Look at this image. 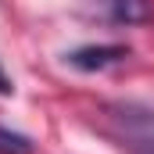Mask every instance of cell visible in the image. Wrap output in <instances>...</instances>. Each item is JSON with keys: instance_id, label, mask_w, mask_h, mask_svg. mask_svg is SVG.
I'll use <instances>...</instances> for the list:
<instances>
[{"instance_id": "2", "label": "cell", "mask_w": 154, "mask_h": 154, "mask_svg": "<svg viewBox=\"0 0 154 154\" xmlns=\"http://www.w3.org/2000/svg\"><path fill=\"white\" fill-rule=\"evenodd\" d=\"M125 57H129V47H122V43H100V47L93 43V47H79L72 54H65V61L79 72H104Z\"/></svg>"}, {"instance_id": "1", "label": "cell", "mask_w": 154, "mask_h": 154, "mask_svg": "<svg viewBox=\"0 0 154 154\" xmlns=\"http://www.w3.org/2000/svg\"><path fill=\"white\" fill-rule=\"evenodd\" d=\"M108 118L125 147L136 154H154V108L151 104H111Z\"/></svg>"}, {"instance_id": "5", "label": "cell", "mask_w": 154, "mask_h": 154, "mask_svg": "<svg viewBox=\"0 0 154 154\" xmlns=\"http://www.w3.org/2000/svg\"><path fill=\"white\" fill-rule=\"evenodd\" d=\"M7 93H14V86H11V79L4 75V68H0V97H7Z\"/></svg>"}, {"instance_id": "4", "label": "cell", "mask_w": 154, "mask_h": 154, "mask_svg": "<svg viewBox=\"0 0 154 154\" xmlns=\"http://www.w3.org/2000/svg\"><path fill=\"white\" fill-rule=\"evenodd\" d=\"M36 143L25 136V133H14L7 125H0V154H32Z\"/></svg>"}, {"instance_id": "3", "label": "cell", "mask_w": 154, "mask_h": 154, "mask_svg": "<svg viewBox=\"0 0 154 154\" xmlns=\"http://www.w3.org/2000/svg\"><path fill=\"white\" fill-rule=\"evenodd\" d=\"M104 11L115 25H136L151 18V0H104Z\"/></svg>"}]
</instances>
